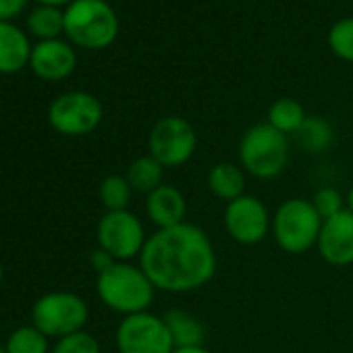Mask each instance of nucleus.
<instances>
[{
    "mask_svg": "<svg viewBox=\"0 0 353 353\" xmlns=\"http://www.w3.org/2000/svg\"><path fill=\"white\" fill-rule=\"evenodd\" d=\"M65 36L85 50H104L119 36V17L106 0H73L65 7Z\"/></svg>",
    "mask_w": 353,
    "mask_h": 353,
    "instance_id": "3",
    "label": "nucleus"
},
{
    "mask_svg": "<svg viewBox=\"0 0 353 353\" xmlns=\"http://www.w3.org/2000/svg\"><path fill=\"white\" fill-rule=\"evenodd\" d=\"M139 266L156 291L181 295L206 287L219 270V258L208 233L183 223L148 235Z\"/></svg>",
    "mask_w": 353,
    "mask_h": 353,
    "instance_id": "1",
    "label": "nucleus"
},
{
    "mask_svg": "<svg viewBox=\"0 0 353 353\" xmlns=\"http://www.w3.org/2000/svg\"><path fill=\"white\" fill-rule=\"evenodd\" d=\"M198 150V133L183 117H162L154 123L148 135V154L164 168H179L188 164Z\"/></svg>",
    "mask_w": 353,
    "mask_h": 353,
    "instance_id": "7",
    "label": "nucleus"
},
{
    "mask_svg": "<svg viewBox=\"0 0 353 353\" xmlns=\"http://www.w3.org/2000/svg\"><path fill=\"white\" fill-rule=\"evenodd\" d=\"M114 264H117V260H114L108 252H104L102 248H96V250L90 254V266L96 270V274L106 272V270L112 268Z\"/></svg>",
    "mask_w": 353,
    "mask_h": 353,
    "instance_id": "28",
    "label": "nucleus"
},
{
    "mask_svg": "<svg viewBox=\"0 0 353 353\" xmlns=\"http://www.w3.org/2000/svg\"><path fill=\"white\" fill-rule=\"evenodd\" d=\"M104 119L102 102L90 92H65L48 106L50 127L65 137H83L100 127Z\"/></svg>",
    "mask_w": 353,
    "mask_h": 353,
    "instance_id": "8",
    "label": "nucleus"
},
{
    "mask_svg": "<svg viewBox=\"0 0 353 353\" xmlns=\"http://www.w3.org/2000/svg\"><path fill=\"white\" fill-rule=\"evenodd\" d=\"M28 7V0H0V21H13Z\"/></svg>",
    "mask_w": 353,
    "mask_h": 353,
    "instance_id": "27",
    "label": "nucleus"
},
{
    "mask_svg": "<svg viewBox=\"0 0 353 353\" xmlns=\"http://www.w3.org/2000/svg\"><path fill=\"white\" fill-rule=\"evenodd\" d=\"M119 353H172L174 343L162 316L141 312L125 316L114 332Z\"/></svg>",
    "mask_w": 353,
    "mask_h": 353,
    "instance_id": "10",
    "label": "nucleus"
},
{
    "mask_svg": "<svg viewBox=\"0 0 353 353\" xmlns=\"http://www.w3.org/2000/svg\"><path fill=\"white\" fill-rule=\"evenodd\" d=\"M96 295L108 310L125 318L150 312L156 287L152 285V281L148 279L139 264L117 262L112 268L98 274Z\"/></svg>",
    "mask_w": 353,
    "mask_h": 353,
    "instance_id": "2",
    "label": "nucleus"
},
{
    "mask_svg": "<svg viewBox=\"0 0 353 353\" xmlns=\"http://www.w3.org/2000/svg\"><path fill=\"white\" fill-rule=\"evenodd\" d=\"M98 248L108 252L117 262L139 260L148 241L143 223L131 210L104 212L96 227Z\"/></svg>",
    "mask_w": 353,
    "mask_h": 353,
    "instance_id": "9",
    "label": "nucleus"
},
{
    "mask_svg": "<svg viewBox=\"0 0 353 353\" xmlns=\"http://www.w3.org/2000/svg\"><path fill=\"white\" fill-rule=\"evenodd\" d=\"M289 162V137L268 123L252 125L239 139V166L260 181L276 179Z\"/></svg>",
    "mask_w": 353,
    "mask_h": 353,
    "instance_id": "4",
    "label": "nucleus"
},
{
    "mask_svg": "<svg viewBox=\"0 0 353 353\" xmlns=\"http://www.w3.org/2000/svg\"><path fill=\"white\" fill-rule=\"evenodd\" d=\"M133 194L135 192L131 190L125 174H108L100 181V188H98V198L102 206L106 208V212L129 210Z\"/></svg>",
    "mask_w": 353,
    "mask_h": 353,
    "instance_id": "22",
    "label": "nucleus"
},
{
    "mask_svg": "<svg viewBox=\"0 0 353 353\" xmlns=\"http://www.w3.org/2000/svg\"><path fill=\"white\" fill-rule=\"evenodd\" d=\"M223 225L227 235L239 245L262 243L272 229V214L268 206L256 196H241L225 206Z\"/></svg>",
    "mask_w": 353,
    "mask_h": 353,
    "instance_id": "11",
    "label": "nucleus"
},
{
    "mask_svg": "<svg viewBox=\"0 0 353 353\" xmlns=\"http://www.w3.org/2000/svg\"><path fill=\"white\" fill-rule=\"evenodd\" d=\"M312 204H314V208H316V212L320 214L322 221L332 219V216L341 214L343 210H347L345 196L334 188H320L312 196Z\"/></svg>",
    "mask_w": 353,
    "mask_h": 353,
    "instance_id": "26",
    "label": "nucleus"
},
{
    "mask_svg": "<svg viewBox=\"0 0 353 353\" xmlns=\"http://www.w3.org/2000/svg\"><path fill=\"white\" fill-rule=\"evenodd\" d=\"M7 353H50V339L36 328L34 324H26L15 328L5 343Z\"/></svg>",
    "mask_w": 353,
    "mask_h": 353,
    "instance_id": "23",
    "label": "nucleus"
},
{
    "mask_svg": "<svg viewBox=\"0 0 353 353\" xmlns=\"http://www.w3.org/2000/svg\"><path fill=\"white\" fill-rule=\"evenodd\" d=\"M210 194L229 204L241 196H245V170L235 162H216L206 176Z\"/></svg>",
    "mask_w": 353,
    "mask_h": 353,
    "instance_id": "16",
    "label": "nucleus"
},
{
    "mask_svg": "<svg viewBox=\"0 0 353 353\" xmlns=\"http://www.w3.org/2000/svg\"><path fill=\"white\" fill-rule=\"evenodd\" d=\"M77 67V52L69 40H40L32 48L30 69L42 81H63Z\"/></svg>",
    "mask_w": 353,
    "mask_h": 353,
    "instance_id": "12",
    "label": "nucleus"
},
{
    "mask_svg": "<svg viewBox=\"0 0 353 353\" xmlns=\"http://www.w3.org/2000/svg\"><path fill=\"white\" fill-rule=\"evenodd\" d=\"M0 353H7V349H5V345H0Z\"/></svg>",
    "mask_w": 353,
    "mask_h": 353,
    "instance_id": "33",
    "label": "nucleus"
},
{
    "mask_svg": "<svg viewBox=\"0 0 353 353\" xmlns=\"http://www.w3.org/2000/svg\"><path fill=\"white\" fill-rule=\"evenodd\" d=\"M73 0H38V5H52V7H67Z\"/></svg>",
    "mask_w": 353,
    "mask_h": 353,
    "instance_id": "30",
    "label": "nucleus"
},
{
    "mask_svg": "<svg viewBox=\"0 0 353 353\" xmlns=\"http://www.w3.org/2000/svg\"><path fill=\"white\" fill-rule=\"evenodd\" d=\"M168 332L172 336L174 347H198L204 345L206 339V328L200 322L198 316L183 307H170L162 314Z\"/></svg>",
    "mask_w": 353,
    "mask_h": 353,
    "instance_id": "17",
    "label": "nucleus"
},
{
    "mask_svg": "<svg viewBox=\"0 0 353 353\" xmlns=\"http://www.w3.org/2000/svg\"><path fill=\"white\" fill-rule=\"evenodd\" d=\"M322 223L312 200L289 198L274 210L270 235L285 254L301 256L318 245Z\"/></svg>",
    "mask_w": 353,
    "mask_h": 353,
    "instance_id": "5",
    "label": "nucleus"
},
{
    "mask_svg": "<svg viewBox=\"0 0 353 353\" xmlns=\"http://www.w3.org/2000/svg\"><path fill=\"white\" fill-rule=\"evenodd\" d=\"M318 254L334 268L353 264V212L343 210L341 214L326 219L318 237Z\"/></svg>",
    "mask_w": 353,
    "mask_h": 353,
    "instance_id": "13",
    "label": "nucleus"
},
{
    "mask_svg": "<svg viewBox=\"0 0 353 353\" xmlns=\"http://www.w3.org/2000/svg\"><path fill=\"white\" fill-rule=\"evenodd\" d=\"M172 353H212V351H208L204 345H198V347H174Z\"/></svg>",
    "mask_w": 353,
    "mask_h": 353,
    "instance_id": "29",
    "label": "nucleus"
},
{
    "mask_svg": "<svg viewBox=\"0 0 353 353\" xmlns=\"http://www.w3.org/2000/svg\"><path fill=\"white\" fill-rule=\"evenodd\" d=\"M305 119H307V114H305V108L301 106V102H297L295 98H279L270 106L266 123L289 137L301 129Z\"/></svg>",
    "mask_w": 353,
    "mask_h": 353,
    "instance_id": "21",
    "label": "nucleus"
},
{
    "mask_svg": "<svg viewBox=\"0 0 353 353\" xmlns=\"http://www.w3.org/2000/svg\"><path fill=\"white\" fill-rule=\"evenodd\" d=\"M32 42L28 34L13 21H0V73H19L30 65Z\"/></svg>",
    "mask_w": 353,
    "mask_h": 353,
    "instance_id": "15",
    "label": "nucleus"
},
{
    "mask_svg": "<svg viewBox=\"0 0 353 353\" xmlns=\"http://www.w3.org/2000/svg\"><path fill=\"white\" fill-rule=\"evenodd\" d=\"M50 353H102V347H100V341L92 332L79 330V332L59 339L52 345Z\"/></svg>",
    "mask_w": 353,
    "mask_h": 353,
    "instance_id": "25",
    "label": "nucleus"
},
{
    "mask_svg": "<svg viewBox=\"0 0 353 353\" xmlns=\"http://www.w3.org/2000/svg\"><path fill=\"white\" fill-rule=\"evenodd\" d=\"M28 32L40 40H54L65 34V9L52 5H38L26 19Z\"/></svg>",
    "mask_w": 353,
    "mask_h": 353,
    "instance_id": "19",
    "label": "nucleus"
},
{
    "mask_svg": "<svg viewBox=\"0 0 353 353\" xmlns=\"http://www.w3.org/2000/svg\"><path fill=\"white\" fill-rule=\"evenodd\" d=\"M345 202H347V210L353 212V185L349 188V192H347V196H345Z\"/></svg>",
    "mask_w": 353,
    "mask_h": 353,
    "instance_id": "31",
    "label": "nucleus"
},
{
    "mask_svg": "<svg viewBox=\"0 0 353 353\" xmlns=\"http://www.w3.org/2000/svg\"><path fill=\"white\" fill-rule=\"evenodd\" d=\"M145 216L156 229H170L188 223V200L185 194L174 185H160L145 196Z\"/></svg>",
    "mask_w": 353,
    "mask_h": 353,
    "instance_id": "14",
    "label": "nucleus"
},
{
    "mask_svg": "<svg viewBox=\"0 0 353 353\" xmlns=\"http://www.w3.org/2000/svg\"><path fill=\"white\" fill-rule=\"evenodd\" d=\"M328 48L341 61L353 63V17H345L330 28Z\"/></svg>",
    "mask_w": 353,
    "mask_h": 353,
    "instance_id": "24",
    "label": "nucleus"
},
{
    "mask_svg": "<svg viewBox=\"0 0 353 353\" xmlns=\"http://www.w3.org/2000/svg\"><path fill=\"white\" fill-rule=\"evenodd\" d=\"M164 166L150 154L135 158L129 166H127V181L131 185V190L135 194H152L154 190H158L160 185H164Z\"/></svg>",
    "mask_w": 353,
    "mask_h": 353,
    "instance_id": "18",
    "label": "nucleus"
},
{
    "mask_svg": "<svg viewBox=\"0 0 353 353\" xmlns=\"http://www.w3.org/2000/svg\"><path fill=\"white\" fill-rule=\"evenodd\" d=\"M295 139L307 154H322L334 143V127L322 117H307Z\"/></svg>",
    "mask_w": 353,
    "mask_h": 353,
    "instance_id": "20",
    "label": "nucleus"
},
{
    "mask_svg": "<svg viewBox=\"0 0 353 353\" xmlns=\"http://www.w3.org/2000/svg\"><path fill=\"white\" fill-rule=\"evenodd\" d=\"M3 279H5V268H3V264H0V283H3Z\"/></svg>",
    "mask_w": 353,
    "mask_h": 353,
    "instance_id": "32",
    "label": "nucleus"
},
{
    "mask_svg": "<svg viewBox=\"0 0 353 353\" xmlns=\"http://www.w3.org/2000/svg\"><path fill=\"white\" fill-rule=\"evenodd\" d=\"M88 320H90L88 301L71 291L44 293L34 301L32 307V324L54 341L85 330Z\"/></svg>",
    "mask_w": 353,
    "mask_h": 353,
    "instance_id": "6",
    "label": "nucleus"
}]
</instances>
